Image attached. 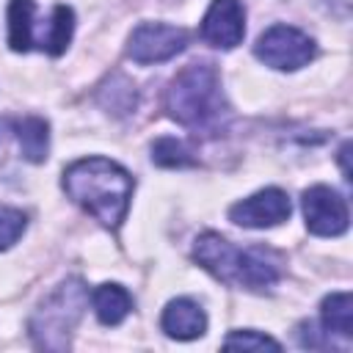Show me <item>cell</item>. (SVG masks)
<instances>
[{"instance_id": "cell-4", "label": "cell", "mask_w": 353, "mask_h": 353, "mask_svg": "<svg viewBox=\"0 0 353 353\" xmlns=\"http://www.w3.org/2000/svg\"><path fill=\"white\" fill-rule=\"evenodd\" d=\"M88 303V290L80 279H69L58 284L33 312L30 317V336L36 347L44 350H66Z\"/></svg>"}, {"instance_id": "cell-14", "label": "cell", "mask_w": 353, "mask_h": 353, "mask_svg": "<svg viewBox=\"0 0 353 353\" xmlns=\"http://www.w3.org/2000/svg\"><path fill=\"white\" fill-rule=\"evenodd\" d=\"M320 317H323V328L328 336H331V331L339 336H350L353 334V298H350V292L325 295L320 303Z\"/></svg>"}, {"instance_id": "cell-12", "label": "cell", "mask_w": 353, "mask_h": 353, "mask_svg": "<svg viewBox=\"0 0 353 353\" xmlns=\"http://www.w3.org/2000/svg\"><path fill=\"white\" fill-rule=\"evenodd\" d=\"M91 303L102 325H119L132 309V298L121 284H99L91 295Z\"/></svg>"}, {"instance_id": "cell-9", "label": "cell", "mask_w": 353, "mask_h": 353, "mask_svg": "<svg viewBox=\"0 0 353 353\" xmlns=\"http://www.w3.org/2000/svg\"><path fill=\"white\" fill-rule=\"evenodd\" d=\"M292 212L290 196L281 188H265L237 204L229 207V218L232 223L243 226V229H268L276 226L281 221H287Z\"/></svg>"}, {"instance_id": "cell-5", "label": "cell", "mask_w": 353, "mask_h": 353, "mask_svg": "<svg viewBox=\"0 0 353 353\" xmlns=\"http://www.w3.org/2000/svg\"><path fill=\"white\" fill-rule=\"evenodd\" d=\"M74 30V14L69 6H55L47 25L36 28V6L33 0H11L8 3V44L14 52H28L39 47L50 55H61Z\"/></svg>"}, {"instance_id": "cell-1", "label": "cell", "mask_w": 353, "mask_h": 353, "mask_svg": "<svg viewBox=\"0 0 353 353\" xmlns=\"http://www.w3.org/2000/svg\"><path fill=\"white\" fill-rule=\"evenodd\" d=\"M66 196L105 229H119L132 199V176L108 157H83L63 171Z\"/></svg>"}, {"instance_id": "cell-15", "label": "cell", "mask_w": 353, "mask_h": 353, "mask_svg": "<svg viewBox=\"0 0 353 353\" xmlns=\"http://www.w3.org/2000/svg\"><path fill=\"white\" fill-rule=\"evenodd\" d=\"M99 102H102V108H108L110 113L124 116V113L135 110L138 94H135V85H132L127 77L113 74V77L99 88Z\"/></svg>"}, {"instance_id": "cell-7", "label": "cell", "mask_w": 353, "mask_h": 353, "mask_svg": "<svg viewBox=\"0 0 353 353\" xmlns=\"http://www.w3.org/2000/svg\"><path fill=\"white\" fill-rule=\"evenodd\" d=\"M188 47V30L165 22H141L127 41V55L135 63H163Z\"/></svg>"}, {"instance_id": "cell-11", "label": "cell", "mask_w": 353, "mask_h": 353, "mask_svg": "<svg viewBox=\"0 0 353 353\" xmlns=\"http://www.w3.org/2000/svg\"><path fill=\"white\" fill-rule=\"evenodd\" d=\"M160 325H163V331L171 339L188 342V339H199L207 331V314H204V309L196 301H190V298H174L163 309Z\"/></svg>"}, {"instance_id": "cell-13", "label": "cell", "mask_w": 353, "mask_h": 353, "mask_svg": "<svg viewBox=\"0 0 353 353\" xmlns=\"http://www.w3.org/2000/svg\"><path fill=\"white\" fill-rule=\"evenodd\" d=\"M14 132L22 149V157L30 163H41L50 149V124L39 116H25L14 121Z\"/></svg>"}, {"instance_id": "cell-18", "label": "cell", "mask_w": 353, "mask_h": 353, "mask_svg": "<svg viewBox=\"0 0 353 353\" xmlns=\"http://www.w3.org/2000/svg\"><path fill=\"white\" fill-rule=\"evenodd\" d=\"M223 347H251V350H281V345L268 336V334H259V331H232L226 339H223Z\"/></svg>"}, {"instance_id": "cell-10", "label": "cell", "mask_w": 353, "mask_h": 353, "mask_svg": "<svg viewBox=\"0 0 353 353\" xmlns=\"http://www.w3.org/2000/svg\"><path fill=\"white\" fill-rule=\"evenodd\" d=\"M201 39L218 50H232L245 36V8L240 0H212L201 19Z\"/></svg>"}, {"instance_id": "cell-8", "label": "cell", "mask_w": 353, "mask_h": 353, "mask_svg": "<svg viewBox=\"0 0 353 353\" xmlns=\"http://www.w3.org/2000/svg\"><path fill=\"white\" fill-rule=\"evenodd\" d=\"M306 229L317 237H336L347 229V201L328 185H314L303 190L301 199Z\"/></svg>"}, {"instance_id": "cell-16", "label": "cell", "mask_w": 353, "mask_h": 353, "mask_svg": "<svg viewBox=\"0 0 353 353\" xmlns=\"http://www.w3.org/2000/svg\"><path fill=\"white\" fill-rule=\"evenodd\" d=\"M152 163L163 165V168H185V165H193L196 157L182 141H176L171 135H163L152 143Z\"/></svg>"}, {"instance_id": "cell-3", "label": "cell", "mask_w": 353, "mask_h": 353, "mask_svg": "<svg viewBox=\"0 0 353 353\" xmlns=\"http://www.w3.org/2000/svg\"><path fill=\"white\" fill-rule=\"evenodd\" d=\"M165 110L182 127L215 132L229 113L221 91L218 69L207 61H199L176 72V77L165 91Z\"/></svg>"}, {"instance_id": "cell-2", "label": "cell", "mask_w": 353, "mask_h": 353, "mask_svg": "<svg viewBox=\"0 0 353 353\" xmlns=\"http://www.w3.org/2000/svg\"><path fill=\"white\" fill-rule=\"evenodd\" d=\"M193 259L218 281L251 292L270 290L281 279V254L268 245L237 248L215 232H204L193 243Z\"/></svg>"}, {"instance_id": "cell-17", "label": "cell", "mask_w": 353, "mask_h": 353, "mask_svg": "<svg viewBox=\"0 0 353 353\" xmlns=\"http://www.w3.org/2000/svg\"><path fill=\"white\" fill-rule=\"evenodd\" d=\"M28 226V215L14 207H0V251L11 248Z\"/></svg>"}, {"instance_id": "cell-6", "label": "cell", "mask_w": 353, "mask_h": 353, "mask_svg": "<svg viewBox=\"0 0 353 353\" xmlns=\"http://www.w3.org/2000/svg\"><path fill=\"white\" fill-rule=\"evenodd\" d=\"M314 50H317L314 39H309L303 30L292 25H273L254 44V55L265 66H273L281 72H295L306 66L314 58Z\"/></svg>"}]
</instances>
